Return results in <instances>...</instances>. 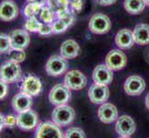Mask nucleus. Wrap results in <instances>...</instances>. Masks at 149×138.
<instances>
[{
  "mask_svg": "<svg viewBox=\"0 0 149 138\" xmlns=\"http://www.w3.org/2000/svg\"><path fill=\"white\" fill-rule=\"evenodd\" d=\"M96 1H97V0H96Z\"/></svg>",
  "mask_w": 149,
  "mask_h": 138,
  "instance_id": "nucleus-41",
  "label": "nucleus"
},
{
  "mask_svg": "<svg viewBox=\"0 0 149 138\" xmlns=\"http://www.w3.org/2000/svg\"><path fill=\"white\" fill-rule=\"evenodd\" d=\"M53 33V30H52V24H48V23H43L41 24L40 29L38 30V34H40L41 36H48Z\"/></svg>",
  "mask_w": 149,
  "mask_h": 138,
  "instance_id": "nucleus-32",
  "label": "nucleus"
},
{
  "mask_svg": "<svg viewBox=\"0 0 149 138\" xmlns=\"http://www.w3.org/2000/svg\"><path fill=\"white\" fill-rule=\"evenodd\" d=\"M28 3H38L41 5H47L48 0H26Z\"/></svg>",
  "mask_w": 149,
  "mask_h": 138,
  "instance_id": "nucleus-37",
  "label": "nucleus"
},
{
  "mask_svg": "<svg viewBox=\"0 0 149 138\" xmlns=\"http://www.w3.org/2000/svg\"><path fill=\"white\" fill-rule=\"evenodd\" d=\"M35 138H64L62 130L53 122H43L38 124Z\"/></svg>",
  "mask_w": 149,
  "mask_h": 138,
  "instance_id": "nucleus-7",
  "label": "nucleus"
},
{
  "mask_svg": "<svg viewBox=\"0 0 149 138\" xmlns=\"http://www.w3.org/2000/svg\"><path fill=\"white\" fill-rule=\"evenodd\" d=\"M8 54V58H9L8 60H11L13 62H16L19 64L23 62V61L26 59V53L24 52V50L13 48Z\"/></svg>",
  "mask_w": 149,
  "mask_h": 138,
  "instance_id": "nucleus-28",
  "label": "nucleus"
},
{
  "mask_svg": "<svg viewBox=\"0 0 149 138\" xmlns=\"http://www.w3.org/2000/svg\"><path fill=\"white\" fill-rule=\"evenodd\" d=\"M70 3V0H48L47 5L52 8L56 14L61 10L68 9Z\"/></svg>",
  "mask_w": 149,
  "mask_h": 138,
  "instance_id": "nucleus-27",
  "label": "nucleus"
},
{
  "mask_svg": "<svg viewBox=\"0 0 149 138\" xmlns=\"http://www.w3.org/2000/svg\"><path fill=\"white\" fill-rule=\"evenodd\" d=\"M44 5H41L38 3H28L25 5L23 9H22V14L23 16L28 19V18H33L36 17L37 15L40 14L41 9Z\"/></svg>",
  "mask_w": 149,
  "mask_h": 138,
  "instance_id": "nucleus-24",
  "label": "nucleus"
},
{
  "mask_svg": "<svg viewBox=\"0 0 149 138\" xmlns=\"http://www.w3.org/2000/svg\"><path fill=\"white\" fill-rule=\"evenodd\" d=\"M70 98H71L70 89L68 87H66L65 85L62 84L55 85L51 89L48 95L49 101L56 106L65 105L70 100Z\"/></svg>",
  "mask_w": 149,
  "mask_h": 138,
  "instance_id": "nucleus-4",
  "label": "nucleus"
},
{
  "mask_svg": "<svg viewBox=\"0 0 149 138\" xmlns=\"http://www.w3.org/2000/svg\"><path fill=\"white\" fill-rule=\"evenodd\" d=\"M115 129L120 136H131L135 132L136 125L130 116L122 115L118 118Z\"/></svg>",
  "mask_w": 149,
  "mask_h": 138,
  "instance_id": "nucleus-15",
  "label": "nucleus"
},
{
  "mask_svg": "<svg viewBox=\"0 0 149 138\" xmlns=\"http://www.w3.org/2000/svg\"><path fill=\"white\" fill-rule=\"evenodd\" d=\"M41 24H42V22H40L36 17H33V18L26 19L23 27H24V30H27L28 32L38 33V30L40 29Z\"/></svg>",
  "mask_w": 149,
  "mask_h": 138,
  "instance_id": "nucleus-26",
  "label": "nucleus"
},
{
  "mask_svg": "<svg viewBox=\"0 0 149 138\" xmlns=\"http://www.w3.org/2000/svg\"><path fill=\"white\" fill-rule=\"evenodd\" d=\"M80 53V46L76 41L70 39L62 43L60 46V55L66 60L73 59Z\"/></svg>",
  "mask_w": 149,
  "mask_h": 138,
  "instance_id": "nucleus-20",
  "label": "nucleus"
},
{
  "mask_svg": "<svg viewBox=\"0 0 149 138\" xmlns=\"http://www.w3.org/2000/svg\"><path fill=\"white\" fill-rule=\"evenodd\" d=\"M87 84V78L79 70H70L65 75L64 85L70 89L80 90L83 89Z\"/></svg>",
  "mask_w": 149,
  "mask_h": 138,
  "instance_id": "nucleus-9",
  "label": "nucleus"
},
{
  "mask_svg": "<svg viewBox=\"0 0 149 138\" xmlns=\"http://www.w3.org/2000/svg\"><path fill=\"white\" fill-rule=\"evenodd\" d=\"M19 13V7L13 0H3L0 3V20L1 21H12L18 18Z\"/></svg>",
  "mask_w": 149,
  "mask_h": 138,
  "instance_id": "nucleus-11",
  "label": "nucleus"
},
{
  "mask_svg": "<svg viewBox=\"0 0 149 138\" xmlns=\"http://www.w3.org/2000/svg\"><path fill=\"white\" fill-rule=\"evenodd\" d=\"M17 126V115L7 114L5 115V127L13 129Z\"/></svg>",
  "mask_w": 149,
  "mask_h": 138,
  "instance_id": "nucleus-31",
  "label": "nucleus"
},
{
  "mask_svg": "<svg viewBox=\"0 0 149 138\" xmlns=\"http://www.w3.org/2000/svg\"><path fill=\"white\" fill-rule=\"evenodd\" d=\"M98 118L104 124H112L118 120V110L111 103H103L98 109Z\"/></svg>",
  "mask_w": 149,
  "mask_h": 138,
  "instance_id": "nucleus-18",
  "label": "nucleus"
},
{
  "mask_svg": "<svg viewBox=\"0 0 149 138\" xmlns=\"http://www.w3.org/2000/svg\"><path fill=\"white\" fill-rule=\"evenodd\" d=\"M146 108L149 110V93L147 94L146 98Z\"/></svg>",
  "mask_w": 149,
  "mask_h": 138,
  "instance_id": "nucleus-38",
  "label": "nucleus"
},
{
  "mask_svg": "<svg viewBox=\"0 0 149 138\" xmlns=\"http://www.w3.org/2000/svg\"><path fill=\"white\" fill-rule=\"evenodd\" d=\"M43 90V85L40 78L33 75L25 76L20 84V91L32 97L38 96Z\"/></svg>",
  "mask_w": 149,
  "mask_h": 138,
  "instance_id": "nucleus-8",
  "label": "nucleus"
},
{
  "mask_svg": "<svg viewBox=\"0 0 149 138\" xmlns=\"http://www.w3.org/2000/svg\"><path fill=\"white\" fill-rule=\"evenodd\" d=\"M30 32L24 29H17L12 30L9 33L10 39H11L12 43V47L14 49H20V50H25L26 49L31 42V37H30Z\"/></svg>",
  "mask_w": 149,
  "mask_h": 138,
  "instance_id": "nucleus-14",
  "label": "nucleus"
},
{
  "mask_svg": "<svg viewBox=\"0 0 149 138\" xmlns=\"http://www.w3.org/2000/svg\"><path fill=\"white\" fill-rule=\"evenodd\" d=\"M70 7L72 11L74 12H80L84 7V1L83 0H70Z\"/></svg>",
  "mask_w": 149,
  "mask_h": 138,
  "instance_id": "nucleus-33",
  "label": "nucleus"
},
{
  "mask_svg": "<svg viewBox=\"0 0 149 138\" xmlns=\"http://www.w3.org/2000/svg\"><path fill=\"white\" fill-rule=\"evenodd\" d=\"M145 2H146V4L147 5V6L149 7V0H145Z\"/></svg>",
  "mask_w": 149,
  "mask_h": 138,
  "instance_id": "nucleus-39",
  "label": "nucleus"
},
{
  "mask_svg": "<svg viewBox=\"0 0 149 138\" xmlns=\"http://www.w3.org/2000/svg\"><path fill=\"white\" fill-rule=\"evenodd\" d=\"M8 94V87L6 82L0 79V100H4Z\"/></svg>",
  "mask_w": 149,
  "mask_h": 138,
  "instance_id": "nucleus-34",
  "label": "nucleus"
},
{
  "mask_svg": "<svg viewBox=\"0 0 149 138\" xmlns=\"http://www.w3.org/2000/svg\"><path fill=\"white\" fill-rule=\"evenodd\" d=\"M93 80L95 84L107 86L113 80V71L106 65H98L94 69Z\"/></svg>",
  "mask_w": 149,
  "mask_h": 138,
  "instance_id": "nucleus-17",
  "label": "nucleus"
},
{
  "mask_svg": "<svg viewBox=\"0 0 149 138\" xmlns=\"http://www.w3.org/2000/svg\"><path fill=\"white\" fill-rule=\"evenodd\" d=\"M39 18L43 23L52 24L56 19V12L49 6H47V5H44L42 7V9H41V11H40Z\"/></svg>",
  "mask_w": 149,
  "mask_h": 138,
  "instance_id": "nucleus-23",
  "label": "nucleus"
},
{
  "mask_svg": "<svg viewBox=\"0 0 149 138\" xmlns=\"http://www.w3.org/2000/svg\"><path fill=\"white\" fill-rule=\"evenodd\" d=\"M88 97L90 100L95 104H101L105 102L109 98V89L107 86L93 84L88 90Z\"/></svg>",
  "mask_w": 149,
  "mask_h": 138,
  "instance_id": "nucleus-13",
  "label": "nucleus"
},
{
  "mask_svg": "<svg viewBox=\"0 0 149 138\" xmlns=\"http://www.w3.org/2000/svg\"><path fill=\"white\" fill-rule=\"evenodd\" d=\"M70 28V26L67 24L64 20L60 19H56L55 21L52 23V30L54 34H59L65 32L67 30Z\"/></svg>",
  "mask_w": 149,
  "mask_h": 138,
  "instance_id": "nucleus-29",
  "label": "nucleus"
},
{
  "mask_svg": "<svg viewBox=\"0 0 149 138\" xmlns=\"http://www.w3.org/2000/svg\"><path fill=\"white\" fill-rule=\"evenodd\" d=\"M106 65L112 71H119L127 65V56L120 50L114 49L107 54Z\"/></svg>",
  "mask_w": 149,
  "mask_h": 138,
  "instance_id": "nucleus-10",
  "label": "nucleus"
},
{
  "mask_svg": "<svg viewBox=\"0 0 149 138\" xmlns=\"http://www.w3.org/2000/svg\"><path fill=\"white\" fill-rule=\"evenodd\" d=\"M97 2L102 6H110V5L116 3L117 0H97Z\"/></svg>",
  "mask_w": 149,
  "mask_h": 138,
  "instance_id": "nucleus-35",
  "label": "nucleus"
},
{
  "mask_svg": "<svg viewBox=\"0 0 149 138\" xmlns=\"http://www.w3.org/2000/svg\"><path fill=\"white\" fill-rule=\"evenodd\" d=\"M146 4L145 0H124V8L132 15H137L142 13Z\"/></svg>",
  "mask_w": 149,
  "mask_h": 138,
  "instance_id": "nucleus-22",
  "label": "nucleus"
},
{
  "mask_svg": "<svg viewBox=\"0 0 149 138\" xmlns=\"http://www.w3.org/2000/svg\"><path fill=\"white\" fill-rule=\"evenodd\" d=\"M39 118L37 113L32 109L19 112L17 114V126L20 130L28 132L38 126Z\"/></svg>",
  "mask_w": 149,
  "mask_h": 138,
  "instance_id": "nucleus-3",
  "label": "nucleus"
},
{
  "mask_svg": "<svg viewBox=\"0 0 149 138\" xmlns=\"http://www.w3.org/2000/svg\"><path fill=\"white\" fill-rule=\"evenodd\" d=\"M64 138H85V134L79 127H70L66 131Z\"/></svg>",
  "mask_w": 149,
  "mask_h": 138,
  "instance_id": "nucleus-30",
  "label": "nucleus"
},
{
  "mask_svg": "<svg viewBox=\"0 0 149 138\" xmlns=\"http://www.w3.org/2000/svg\"><path fill=\"white\" fill-rule=\"evenodd\" d=\"M13 49L9 34L0 32V54H8Z\"/></svg>",
  "mask_w": 149,
  "mask_h": 138,
  "instance_id": "nucleus-25",
  "label": "nucleus"
},
{
  "mask_svg": "<svg viewBox=\"0 0 149 138\" xmlns=\"http://www.w3.org/2000/svg\"><path fill=\"white\" fill-rule=\"evenodd\" d=\"M115 43L120 49L127 50L132 48L134 44V39H133V32L131 30L122 29L118 32L115 37Z\"/></svg>",
  "mask_w": 149,
  "mask_h": 138,
  "instance_id": "nucleus-19",
  "label": "nucleus"
},
{
  "mask_svg": "<svg viewBox=\"0 0 149 138\" xmlns=\"http://www.w3.org/2000/svg\"><path fill=\"white\" fill-rule=\"evenodd\" d=\"M120 138H130V136H121Z\"/></svg>",
  "mask_w": 149,
  "mask_h": 138,
  "instance_id": "nucleus-40",
  "label": "nucleus"
},
{
  "mask_svg": "<svg viewBox=\"0 0 149 138\" xmlns=\"http://www.w3.org/2000/svg\"><path fill=\"white\" fill-rule=\"evenodd\" d=\"M75 111L68 105L56 106L52 112V122L56 125L67 126L74 121Z\"/></svg>",
  "mask_w": 149,
  "mask_h": 138,
  "instance_id": "nucleus-2",
  "label": "nucleus"
},
{
  "mask_svg": "<svg viewBox=\"0 0 149 138\" xmlns=\"http://www.w3.org/2000/svg\"><path fill=\"white\" fill-rule=\"evenodd\" d=\"M11 105L13 110L17 113L30 110L32 109L33 106V97L20 91L13 97L11 100Z\"/></svg>",
  "mask_w": 149,
  "mask_h": 138,
  "instance_id": "nucleus-16",
  "label": "nucleus"
},
{
  "mask_svg": "<svg viewBox=\"0 0 149 138\" xmlns=\"http://www.w3.org/2000/svg\"><path fill=\"white\" fill-rule=\"evenodd\" d=\"M22 78V71L19 63L8 60L0 65V79L8 85L17 83Z\"/></svg>",
  "mask_w": 149,
  "mask_h": 138,
  "instance_id": "nucleus-1",
  "label": "nucleus"
},
{
  "mask_svg": "<svg viewBox=\"0 0 149 138\" xmlns=\"http://www.w3.org/2000/svg\"><path fill=\"white\" fill-rule=\"evenodd\" d=\"M89 30L95 34H105L111 29L110 19L103 13H96L89 20Z\"/></svg>",
  "mask_w": 149,
  "mask_h": 138,
  "instance_id": "nucleus-5",
  "label": "nucleus"
},
{
  "mask_svg": "<svg viewBox=\"0 0 149 138\" xmlns=\"http://www.w3.org/2000/svg\"><path fill=\"white\" fill-rule=\"evenodd\" d=\"M132 32L135 43L139 45H146L149 43V25L145 23L138 24Z\"/></svg>",
  "mask_w": 149,
  "mask_h": 138,
  "instance_id": "nucleus-21",
  "label": "nucleus"
},
{
  "mask_svg": "<svg viewBox=\"0 0 149 138\" xmlns=\"http://www.w3.org/2000/svg\"><path fill=\"white\" fill-rule=\"evenodd\" d=\"M68 62L61 55H52L45 64V71L50 76H59L68 70Z\"/></svg>",
  "mask_w": 149,
  "mask_h": 138,
  "instance_id": "nucleus-6",
  "label": "nucleus"
},
{
  "mask_svg": "<svg viewBox=\"0 0 149 138\" xmlns=\"http://www.w3.org/2000/svg\"><path fill=\"white\" fill-rule=\"evenodd\" d=\"M4 128H6L5 127V115L0 112V132L3 131Z\"/></svg>",
  "mask_w": 149,
  "mask_h": 138,
  "instance_id": "nucleus-36",
  "label": "nucleus"
},
{
  "mask_svg": "<svg viewBox=\"0 0 149 138\" xmlns=\"http://www.w3.org/2000/svg\"><path fill=\"white\" fill-rule=\"evenodd\" d=\"M146 89V82L142 76H131L124 83V91L129 96H138Z\"/></svg>",
  "mask_w": 149,
  "mask_h": 138,
  "instance_id": "nucleus-12",
  "label": "nucleus"
}]
</instances>
